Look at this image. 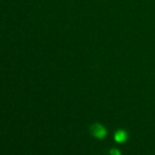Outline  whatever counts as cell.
<instances>
[{
    "label": "cell",
    "mask_w": 155,
    "mask_h": 155,
    "mask_svg": "<svg viewBox=\"0 0 155 155\" xmlns=\"http://www.w3.org/2000/svg\"><path fill=\"white\" fill-rule=\"evenodd\" d=\"M91 135L96 139H104L108 135V130L104 124L99 123H94L90 126Z\"/></svg>",
    "instance_id": "1"
},
{
    "label": "cell",
    "mask_w": 155,
    "mask_h": 155,
    "mask_svg": "<svg viewBox=\"0 0 155 155\" xmlns=\"http://www.w3.org/2000/svg\"><path fill=\"white\" fill-rule=\"evenodd\" d=\"M109 154L110 155H121L120 150H118L117 148H111L110 151H109Z\"/></svg>",
    "instance_id": "3"
},
{
    "label": "cell",
    "mask_w": 155,
    "mask_h": 155,
    "mask_svg": "<svg viewBox=\"0 0 155 155\" xmlns=\"http://www.w3.org/2000/svg\"><path fill=\"white\" fill-rule=\"evenodd\" d=\"M129 138V135L126 130L124 129H118L114 133V140L117 143H126Z\"/></svg>",
    "instance_id": "2"
}]
</instances>
